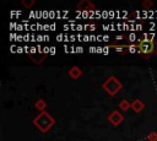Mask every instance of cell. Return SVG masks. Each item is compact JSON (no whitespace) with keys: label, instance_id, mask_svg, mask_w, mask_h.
I'll list each match as a JSON object with an SVG mask.
<instances>
[{"label":"cell","instance_id":"obj_4","mask_svg":"<svg viewBox=\"0 0 157 141\" xmlns=\"http://www.w3.org/2000/svg\"><path fill=\"white\" fill-rule=\"evenodd\" d=\"M108 120H109L113 125H119V124L124 120V116H123V114H121L120 112H118V110H113V112L109 114Z\"/></svg>","mask_w":157,"mask_h":141},{"label":"cell","instance_id":"obj_6","mask_svg":"<svg viewBox=\"0 0 157 141\" xmlns=\"http://www.w3.org/2000/svg\"><path fill=\"white\" fill-rule=\"evenodd\" d=\"M144 107H145V104H144V102L141 99H134L131 102V108H132V110L135 113H140L144 109Z\"/></svg>","mask_w":157,"mask_h":141},{"label":"cell","instance_id":"obj_8","mask_svg":"<svg viewBox=\"0 0 157 141\" xmlns=\"http://www.w3.org/2000/svg\"><path fill=\"white\" fill-rule=\"evenodd\" d=\"M119 108H120L123 112H126L129 108H131V103H129L128 99H123V101L119 103Z\"/></svg>","mask_w":157,"mask_h":141},{"label":"cell","instance_id":"obj_11","mask_svg":"<svg viewBox=\"0 0 157 141\" xmlns=\"http://www.w3.org/2000/svg\"><path fill=\"white\" fill-rule=\"evenodd\" d=\"M22 4H23L25 6H27V7H29V6H32V5L34 4V1H33V0H32V1H25V0H23Z\"/></svg>","mask_w":157,"mask_h":141},{"label":"cell","instance_id":"obj_9","mask_svg":"<svg viewBox=\"0 0 157 141\" xmlns=\"http://www.w3.org/2000/svg\"><path fill=\"white\" fill-rule=\"evenodd\" d=\"M45 107H47V103H45L44 99H39V101L36 102V108H37L38 110L44 112V108H45Z\"/></svg>","mask_w":157,"mask_h":141},{"label":"cell","instance_id":"obj_3","mask_svg":"<svg viewBox=\"0 0 157 141\" xmlns=\"http://www.w3.org/2000/svg\"><path fill=\"white\" fill-rule=\"evenodd\" d=\"M136 45H137V50L145 55L152 54L155 51V43L152 39H139Z\"/></svg>","mask_w":157,"mask_h":141},{"label":"cell","instance_id":"obj_2","mask_svg":"<svg viewBox=\"0 0 157 141\" xmlns=\"http://www.w3.org/2000/svg\"><path fill=\"white\" fill-rule=\"evenodd\" d=\"M102 87L104 88V91L109 94V96H115L121 88H123V85L121 82L114 76V75H110L102 85Z\"/></svg>","mask_w":157,"mask_h":141},{"label":"cell","instance_id":"obj_7","mask_svg":"<svg viewBox=\"0 0 157 141\" xmlns=\"http://www.w3.org/2000/svg\"><path fill=\"white\" fill-rule=\"evenodd\" d=\"M81 75H82V70H81L78 66H72V67L69 70V76H70L71 78H74V80L78 78Z\"/></svg>","mask_w":157,"mask_h":141},{"label":"cell","instance_id":"obj_5","mask_svg":"<svg viewBox=\"0 0 157 141\" xmlns=\"http://www.w3.org/2000/svg\"><path fill=\"white\" fill-rule=\"evenodd\" d=\"M77 10H80V11H92V10H94V5L92 2H90L88 0H82L77 4Z\"/></svg>","mask_w":157,"mask_h":141},{"label":"cell","instance_id":"obj_12","mask_svg":"<svg viewBox=\"0 0 157 141\" xmlns=\"http://www.w3.org/2000/svg\"><path fill=\"white\" fill-rule=\"evenodd\" d=\"M152 5H153V2H152V1H145V2L142 4V6H144V7H151Z\"/></svg>","mask_w":157,"mask_h":141},{"label":"cell","instance_id":"obj_1","mask_svg":"<svg viewBox=\"0 0 157 141\" xmlns=\"http://www.w3.org/2000/svg\"><path fill=\"white\" fill-rule=\"evenodd\" d=\"M33 124L42 131V132H47L54 124H55V120L54 118L47 113V112H40L34 119H33Z\"/></svg>","mask_w":157,"mask_h":141},{"label":"cell","instance_id":"obj_10","mask_svg":"<svg viewBox=\"0 0 157 141\" xmlns=\"http://www.w3.org/2000/svg\"><path fill=\"white\" fill-rule=\"evenodd\" d=\"M147 140L148 141H157V132L156 131H152L147 135Z\"/></svg>","mask_w":157,"mask_h":141}]
</instances>
